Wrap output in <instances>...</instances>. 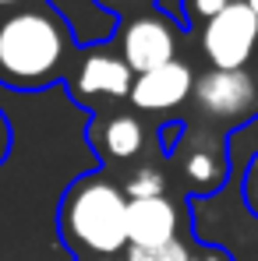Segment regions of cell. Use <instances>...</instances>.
<instances>
[{"label": "cell", "instance_id": "6da1fadb", "mask_svg": "<svg viewBox=\"0 0 258 261\" xmlns=\"http://www.w3.org/2000/svg\"><path fill=\"white\" fill-rule=\"evenodd\" d=\"M71 32L46 4L0 14V82L18 92H36L64 78L71 64Z\"/></svg>", "mask_w": 258, "mask_h": 261}, {"label": "cell", "instance_id": "7a4b0ae2", "mask_svg": "<svg viewBox=\"0 0 258 261\" xmlns=\"http://www.w3.org/2000/svg\"><path fill=\"white\" fill-rule=\"evenodd\" d=\"M124 191L110 173H85L78 176L64 198L57 226L64 244L82 258H117L124 240Z\"/></svg>", "mask_w": 258, "mask_h": 261}, {"label": "cell", "instance_id": "3957f363", "mask_svg": "<svg viewBox=\"0 0 258 261\" xmlns=\"http://www.w3.org/2000/svg\"><path fill=\"white\" fill-rule=\"evenodd\" d=\"M121 60L128 64L131 74H145L152 67H163L177 60V29L167 14L159 11H138V14H128V21L121 25Z\"/></svg>", "mask_w": 258, "mask_h": 261}, {"label": "cell", "instance_id": "277c9868", "mask_svg": "<svg viewBox=\"0 0 258 261\" xmlns=\"http://www.w3.org/2000/svg\"><path fill=\"white\" fill-rule=\"evenodd\" d=\"M258 46V21L255 14L244 7V0L226 4L219 14L205 21L202 32V49L219 71H244Z\"/></svg>", "mask_w": 258, "mask_h": 261}, {"label": "cell", "instance_id": "5b68a950", "mask_svg": "<svg viewBox=\"0 0 258 261\" xmlns=\"http://www.w3.org/2000/svg\"><path fill=\"white\" fill-rule=\"evenodd\" d=\"M191 99L205 117L226 120V124H241L258 106V88L248 71H219V67H213L202 78H195Z\"/></svg>", "mask_w": 258, "mask_h": 261}, {"label": "cell", "instance_id": "8992f818", "mask_svg": "<svg viewBox=\"0 0 258 261\" xmlns=\"http://www.w3.org/2000/svg\"><path fill=\"white\" fill-rule=\"evenodd\" d=\"M131 82H134V74L128 71V64L117 57V53H110V49H92L85 53L78 64H75V71H71V78H67V85H71V95L78 99V102H113V99H128L131 92Z\"/></svg>", "mask_w": 258, "mask_h": 261}, {"label": "cell", "instance_id": "52a82bcc", "mask_svg": "<svg viewBox=\"0 0 258 261\" xmlns=\"http://www.w3.org/2000/svg\"><path fill=\"white\" fill-rule=\"evenodd\" d=\"M191 85H195L191 67L184 60H170L163 67H152L145 74H134L128 99L138 110H145V113H163V110L180 106L191 95Z\"/></svg>", "mask_w": 258, "mask_h": 261}, {"label": "cell", "instance_id": "ba28073f", "mask_svg": "<svg viewBox=\"0 0 258 261\" xmlns=\"http://www.w3.org/2000/svg\"><path fill=\"white\" fill-rule=\"evenodd\" d=\"M124 240L128 247H156L177 240V208L167 194L134 198L124 205Z\"/></svg>", "mask_w": 258, "mask_h": 261}, {"label": "cell", "instance_id": "9c48e42d", "mask_svg": "<svg viewBox=\"0 0 258 261\" xmlns=\"http://www.w3.org/2000/svg\"><path fill=\"white\" fill-rule=\"evenodd\" d=\"M88 145L106 163H131L145 148V127L131 113H99L88 124Z\"/></svg>", "mask_w": 258, "mask_h": 261}, {"label": "cell", "instance_id": "30bf717a", "mask_svg": "<svg viewBox=\"0 0 258 261\" xmlns=\"http://www.w3.org/2000/svg\"><path fill=\"white\" fill-rule=\"evenodd\" d=\"M121 191H124L128 201H134V198H159V194H167V176H163L159 166H138L121 184Z\"/></svg>", "mask_w": 258, "mask_h": 261}, {"label": "cell", "instance_id": "8fae6325", "mask_svg": "<svg viewBox=\"0 0 258 261\" xmlns=\"http://www.w3.org/2000/svg\"><path fill=\"white\" fill-rule=\"evenodd\" d=\"M121 261H191V247L184 240L156 244V247H128Z\"/></svg>", "mask_w": 258, "mask_h": 261}, {"label": "cell", "instance_id": "7c38bea8", "mask_svg": "<svg viewBox=\"0 0 258 261\" xmlns=\"http://www.w3.org/2000/svg\"><path fill=\"white\" fill-rule=\"evenodd\" d=\"M187 4V14L195 18V21H209L213 14H219L226 4H233V0H184Z\"/></svg>", "mask_w": 258, "mask_h": 261}, {"label": "cell", "instance_id": "4fadbf2b", "mask_svg": "<svg viewBox=\"0 0 258 261\" xmlns=\"http://www.w3.org/2000/svg\"><path fill=\"white\" fill-rule=\"evenodd\" d=\"M96 4L113 14H138V11H149V4H156V0H96Z\"/></svg>", "mask_w": 258, "mask_h": 261}, {"label": "cell", "instance_id": "5bb4252c", "mask_svg": "<svg viewBox=\"0 0 258 261\" xmlns=\"http://www.w3.org/2000/svg\"><path fill=\"white\" fill-rule=\"evenodd\" d=\"M7 152H11V124H7L4 113H0V163L7 159Z\"/></svg>", "mask_w": 258, "mask_h": 261}, {"label": "cell", "instance_id": "9a60e30c", "mask_svg": "<svg viewBox=\"0 0 258 261\" xmlns=\"http://www.w3.org/2000/svg\"><path fill=\"white\" fill-rule=\"evenodd\" d=\"M46 0H0V14H11V11H21V7H36Z\"/></svg>", "mask_w": 258, "mask_h": 261}, {"label": "cell", "instance_id": "2e32d148", "mask_svg": "<svg viewBox=\"0 0 258 261\" xmlns=\"http://www.w3.org/2000/svg\"><path fill=\"white\" fill-rule=\"evenodd\" d=\"M248 198H251V205L258 208V163H255V170H251V176H248Z\"/></svg>", "mask_w": 258, "mask_h": 261}, {"label": "cell", "instance_id": "e0dca14e", "mask_svg": "<svg viewBox=\"0 0 258 261\" xmlns=\"http://www.w3.org/2000/svg\"><path fill=\"white\" fill-rule=\"evenodd\" d=\"M191 261H226L223 251H202V254H191Z\"/></svg>", "mask_w": 258, "mask_h": 261}, {"label": "cell", "instance_id": "ac0fdd59", "mask_svg": "<svg viewBox=\"0 0 258 261\" xmlns=\"http://www.w3.org/2000/svg\"><path fill=\"white\" fill-rule=\"evenodd\" d=\"M244 7H248V11L255 14V21H258V0H244Z\"/></svg>", "mask_w": 258, "mask_h": 261}, {"label": "cell", "instance_id": "d6986e66", "mask_svg": "<svg viewBox=\"0 0 258 261\" xmlns=\"http://www.w3.org/2000/svg\"><path fill=\"white\" fill-rule=\"evenodd\" d=\"M78 261H121V258H78Z\"/></svg>", "mask_w": 258, "mask_h": 261}]
</instances>
